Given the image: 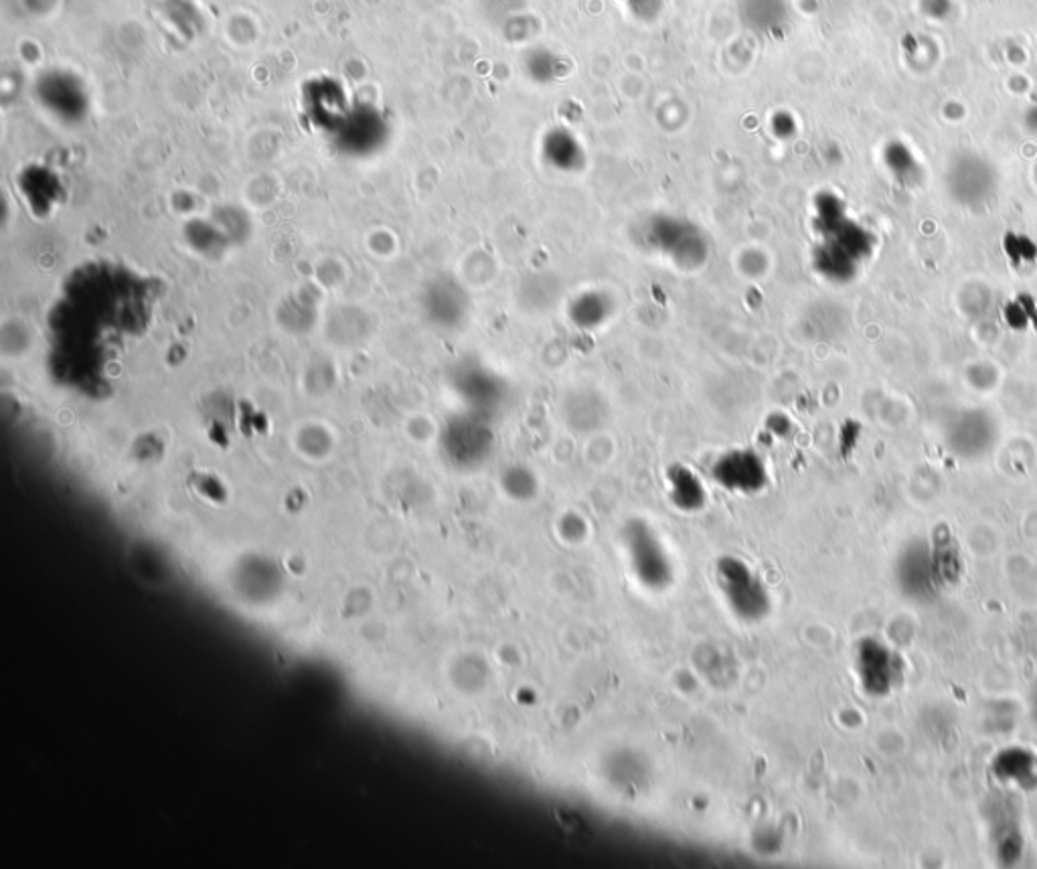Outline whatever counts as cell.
Wrapping results in <instances>:
<instances>
[{"label":"cell","instance_id":"9","mask_svg":"<svg viewBox=\"0 0 1037 869\" xmlns=\"http://www.w3.org/2000/svg\"><path fill=\"white\" fill-rule=\"evenodd\" d=\"M541 155L555 171H580L586 162V153L578 136H574L569 130L564 129L547 132V136L541 144Z\"/></svg>","mask_w":1037,"mask_h":869},{"label":"cell","instance_id":"14","mask_svg":"<svg viewBox=\"0 0 1037 869\" xmlns=\"http://www.w3.org/2000/svg\"><path fill=\"white\" fill-rule=\"evenodd\" d=\"M772 129H774V132H776L779 136H788V134H791V130H793V122H791V118H788V116H776V118H774V124H772Z\"/></svg>","mask_w":1037,"mask_h":869},{"label":"cell","instance_id":"7","mask_svg":"<svg viewBox=\"0 0 1037 869\" xmlns=\"http://www.w3.org/2000/svg\"><path fill=\"white\" fill-rule=\"evenodd\" d=\"M616 304L606 290L588 288L569 300V323L586 333H594L606 327L614 316Z\"/></svg>","mask_w":1037,"mask_h":869},{"label":"cell","instance_id":"8","mask_svg":"<svg viewBox=\"0 0 1037 869\" xmlns=\"http://www.w3.org/2000/svg\"><path fill=\"white\" fill-rule=\"evenodd\" d=\"M859 675L869 693L881 696L894 681V659L878 642H864L859 649Z\"/></svg>","mask_w":1037,"mask_h":869},{"label":"cell","instance_id":"3","mask_svg":"<svg viewBox=\"0 0 1037 869\" xmlns=\"http://www.w3.org/2000/svg\"><path fill=\"white\" fill-rule=\"evenodd\" d=\"M715 574L727 606L738 618L756 623L770 613L767 586L760 582V578L746 562L738 557H722L718 562Z\"/></svg>","mask_w":1037,"mask_h":869},{"label":"cell","instance_id":"2","mask_svg":"<svg viewBox=\"0 0 1037 869\" xmlns=\"http://www.w3.org/2000/svg\"><path fill=\"white\" fill-rule=\"evenodd\" d=\"M642 242L683 271L701 270L710 257V240L706 231L694 221L675 215L653 217L642 231Z\"/></svg>","mask_w":1037,"mask_h":869},{"label":"cell","instance_id":"6","mask_svg":"<svg viewBox=\"0 0 1037 869\" xmlns=\"http://www.w3.org/2000/svg\"><path fill=\"white\" fill-rule=\"evenodd\" d=\"M453 438V455L465 467H479L491 457L495 448V434L489 424V418L481 413H472L456 422L450 430Z\"/></svg>","mask_w":1037,"mask_h":869},{"label":"cell","instance_id":"5","mask_svg":"<svg viewBox=\"0 0 1037 869\" xmlns=\"http://www.w3.org/2000/svg\"><path fill=\"white\" fill-rule=\"evenodd\" d=\"M711 476L720 486L738 495L762 493L770 483L764 458L750 448H734L718 458L711 467Z\"/></svg>","mask_w":1037,"mask_h":869},{"label":"cell","instance_id":"15","mask_svg":"<svg viewBox=\"0 0 1037 869\" xmlns=\"http://www.w3.org/2000/svg\"><path fill=\"white\" fill-rule=\"evenodd\" d=\"M1036 703H1037V699H1036Z\"/></svg>","mask_w":1037,"mask_h":869},{"label":"cell","instance_id":"13","mask_svg":"<svg viewBox=\"0 0 1037 869\" xmlns=\"http://www.w3.org/2000/svg\"><path fill=\"white\" fill-rule=\"evenodd\" d=\"M1003 248H1005V254H1008L1013 266L1032 264L1037 257L1036 245L1032 240H1027L1025 236H1008L1005 242H1003Z\"/></svg>","mask_w":1037,"mask_h":869},{"label":"cell","instance_id":"12","mask_svg":"<svg viewBox=\"0 0 1037 869\" xmlns=\"http://www.w3.org/2000/svg\"><path fill=\"white\" fill-rule=\"evenodd\" d=\"M902 571L906 576V584H908L909 590L930 588V578L934 576L932 562L928 564L926 556H923V550L920 552H909L906 556V566Z\"/></svg>","mask_w":1037,"mask_h":869},{"label":"cell","instance_id":"4","mask_svg":"<svg viewBox=\"0 0 1037 869\" xmlns=\"http://www.w3.org/2000/svg\"><path fill=\"white\" fill-rule=\"evenodd\" d=\"M625 547L630 557L632 571L647 588H667L673 580V566L665 545L654 529L635 519L625 528Z\"/></svg>","mask_w":1037,"mask_h":869},{"label":"cell","instance_id":"10","mask_svg":"<svg viewBox=\"0 0 1037 869\" xmlns=\"http://www.w3.org/2000/svg\"><path fill=\"white\" fill-rule=\"evenodd\" d=\"M668 499L685 514L701 511L708 503V491L696 472L683 464H675L667 471Z\"/></svg>","mask_w":1037,"mask_h":869},{"label":"cell","instance_id":"11","mask_svg":"<svg viewBox=\"0 0 1037 869\" xmlns=\"http://www.w3.org/2000/svg\"><path fill=\"white\" fill-rule=\"evenodd\" d=\"M503 488L511 499H531L538 493V479L526 467H513L503 474Z\"/></svg>","mask_w":1037,"mask_h":869},{"label":"cell","instance_id":"1","mask_svg":"<svg viewBox=\"0 0 1037 869\" xmlns=\"http://www.w3.org/2000/svg\"><path fill=\"white\" fill-rule=\"evenodd\" d=\"M815 231L812 268L831 285H849L873 256L876 238L847 219L835 197L819 201Z\"/></svg>","mask_w":1037,"mask_h":869}]
</instances>
